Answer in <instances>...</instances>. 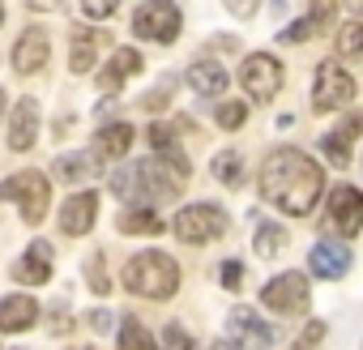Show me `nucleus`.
<instances>
[{"label": "nucleus", "mask_w": 363, "mask_h": 350, "mask_svg": "<svg viewBox=\"0 0 363 350\" xmlns=\"http://www.w3.org/2000/svg\"><path fill=\"white\" fill-rule=\"evenodd\" d=\"M320 193H325V171L303 149L286 145V149H274L261 162V197L274 210H282L291 218H303V214H312Z\"/></svg>", "instance_id": "nucleus-1"}, {"label": "nucleus", "mask_w": 363, "mask_h": 350, "mask_svg": "<svg viewBox=\"0 0 363 350\" xmlns=\"http://www.w3.org/2000/svg\"><path fill=\"white\" fill-rule=\"evenodd\" d=\"M179 188H184V184H179L158 158L128 162V166H120V171L111 175V193H116L124 205H133V210H154V205L171 201Z\"/></svg>", "instance_id": "nucleus-2"}, {"label": "nucleus", "mask_w": 363, "mask_h": 350, "mask_svg": "<svg viewBox=\"0 0 363 350\" xmlns=\"http://www.w3.org/2000/svg\"><path fill=\"white\" fill-rule=\"evenodd\" d=\"M120 282H124L133 295H141V299H171V295L179 290V265H175L167 252H137V256L124 265Z\"/></svg>", "instance_id": "nucleus-3"}, {"label": "nucleus", "mask_w": 363, "mask_h": 350, "mask_svg": "<svg viewBox=\"0 0 363 350\" xmlns=\"http://www.w3.org/2000/svg\"><path fill=\"white\" fill-rule=\"evenodd\" d=\"M0 201H18L22 210V222H43L48 205H52V184H48V175L43 171H22L13 175V180L0 184Z\"/></svg>", "instance_id": "nucleus-4"}, {"label": "nucleus", "mask_w": 363, "mask_h": 350, "mask_svg": "<svg viewBox=\"0 0 363 350\" xmlns=\"http://www.w3.org/2000/svg\"><path fill=\"white\" fill-rule=\"evenodd\" d=\"M171 231H175V239H184V244H210V239H218L227 231V214L218 205H210V201H197V205H184L175 214Z\"/></svg>", "instance_id": "nucleus-5"}, {"label": "nucleus", "mask_w": 363, "mask_h": 350, "mask_svg": "<svg viewBox=\"0 0 363 350\" xmlns=\"http://www.w3.org/2000/svg\"><path fill=\"white\" fill-rule=\"evenodd\" d=\"M179 26H184V18H179V5H171V0H145V5L133 13V35L137 39L175 43Z\"/></svg>", "instance_id": "nucleus-6"}, {"label": "nucleus", "mask_w": 363, "mask_h": 350, "mask_svg": "<svg viewBox=\"0 0 363 350\" xmlns=\"http://www.w3.org/2000/svg\"><path fill=\"white\" fill-rule=\"evenodd\" d=\"M350 98H354V77L337 60H320L312 86V111H342Z\"/></svg>", "instance_id": "nucleus-7"}, {"label": "nucleus", "mask_w": 363, "mask_h": 350, "mask_svg": "<svg viewBox=\"0 0 363 350\" xmlns=\"http://www.w3.org/2000/svg\"><path fill=\"white\" fill-rule=\"evenodd\" d=\"M282 64L274 60V56H265V52H257V56H248L244 60V69H240V86L248 90V98L252 103H269L278 90H282Z\"/></svg>", "instance_id": "nucleus-8"}, {"label": "nucleus", "mask_w": 363, "mask_h": 350, "mask_svg": "<svg viewBox=\"0 0 363 350\" xmlns=\"http://www.w3.org/2000/svg\"><path fill=\"white\" fill-rule=\"evenodd\" d=\"M261 303H265L269 312H278V316H295V312H303V307H308V278L295 273V269L269 278L265 290H261Z\"/></svg>", "instance_id": "nucleus-9"}, {"label": "nucleus", "mask_w": 363, "mask_h": 350, "mask_svg": "<svg viewBox=\"0 0 363 350\" xmlns=\"http://www.w3.org/2000/svg\"><path fill=\"white\" fill-rule=\"evenodd\" d=\"M227 333H231V346L235 350H269L274 337H278V329L269 320H261L252 307H235L227 316Z\"/></svg>", "instance_id": "nucleus-10"}, {"label": "nucleus", "mask_w": 363, "mask_h": 350, "mask_svg": "<svg viewBox=\"0 0 363 350\" xmlns=\"http://www.w3.org/2000/svg\"><path fill=\"white\" fill-rule=\"evenodd\" d=\"M329 231H337L342 239H350V235H359L363 231V193L359 188H350V184H337L333 193H329Z\"/></svg>", "instance_id": "nucleus-11"}, {"label": "nucleus", "mask_w": 363, "mask_h": 350, "mask_svg": "<svg viewBox=\"0 0 363 350\" xmlns=\"http://www.w3.org/2000/svg\"><path fill=\"white\" fill-rule=\"evenodd\" d=\"M359 132H363V115H359V111H346L342 124H333V128L320 137L325 162H333V166H350V158H354V137H359Z\"/></svg>", "instance_id": "nucleus-12"}, {"label": "nucleus", "mask_w": 363, "mask_h": 350, "mask_svg": "<svg viewBox=\"0 0 363 350\" xmlns=\"http://www.w3.org/2000/svg\"><path fill=\"white\" fill-rule=\"evenodd\" d=\"M48 56H52V39H48V30L43 26H30L18 43H13V69L22 73V77H35L43 64H48Z\"/></svg>", "instance_id": "nucleus-13"}, {"label": "nucleus", "mask_w": 363, "mask_h": 350, "mask_svg": "<svg viewBox=\"0 0 363 350\" xmlns=\"http://www.w3.org/2000/svg\"><path fill=\"white\" fill-rule=\"evenodd\" d=\"M150 145H154V158L175 175L179 184L193 175V162L184 158V149H179V141H175V132H171L167 124H150Z\"/></svg>", "instance_id": "nucleus-14"}, {"label": "nucleus", "mask_w": 363, "mask_h": 350, "mask_svg": "<svg viewBox=\"0 0 363 350\" xmlns=\"http://www.w3.org/2000/svg\"><path fill=\"white\" fill-rule=\"evenodd\" d=\"M94 218H99V193H73L65 205H60V231L65 235H86L90 227H94Z\"/></svg>", "instance_id": "nucleus-15"}, {"label": "nucleus", "mask_w": 363, "mask_h": 350, "mask_svg": "<svg viewBox=\"0 0 363 350\" xmlns=\"http://www.w3.org/2000/svg\"><path fill=\"white\" fill-rule=\"evenodd\" d=\"M99 171H103V158L94 149H73V154H60L52 162V175L60 184H86V180H94Z\"/></svg>", "instance_id": "nucleus-16"}, {"label": "nucleus", "mask_w": 363, "mask_h": 350, "mask_svg": "<svg viewBox=\"0 0 363 350\" xmlns=\"http://www.w3.org/2000/svg\"><path fill=\"white\" fill-rule=\"evenodd\" d=\"M35 137H39V103L35 98H22L13 107V115H9V149L26 154L35 145Z\"/></svg>", "instance_id": "nucleus-17"}, {"label": "nucleus", "mask_w": 363, "mask_h": 350, "mask_svg": "<svg viewBox=\"0 0 363 350\" xmlns=\"http://www.w3.org/2000/svg\"><path fill=\"white\" fill-rule=\"evenodd\" d=\"M13 278H18L22 286H43V282L52 278V244H48V239H35V244L26 248V256L13 265Z\"/></svg>", "instance_id": "nucleus-18"}, {"label": "nucleus", "mask_w": 363, "mask_h": 350, "mask_svg": "<svg viewBox=\"0 0 363 350\" xmlns=\"http://www.w3.org/2000/svg\"><path fill=\"white\" fill-rule=\"evenodd\" d=\"M308 269L316 273V278H342L346 269H350V252H346V244H333V239H320L312 252H308Z\"/></svg>", "instance_id": "nucleus-19"}, {"label": "nucleus", "mask_w": 363, "mask_h": 350, "mask_svg": "<svg viewBox=\"0 0 363 350\" xmlns=\"http://www.w3.org/2000/svg\"><path fill=\"white\" fill-rule=\"evenodd\" d=\"M39 320V303L30 295H5L0 299V333H22Z\"/></svg>", "instance_id": "nucleus-20"}, {"label": "nucleus", "mask_w": 363, "mask_h": 350, "mask_svg": "<svg viewBox=\"0 0 363 350\" xmlns=\"http://www.w3.org/2000/svg\"><path fill=\"white\" fill-rule=\"evenodd\" d=\"M107 39L99 35V30H73V52H69V69L82 77V73H90L94 69V60H99V47H103Z\"/></svg>", "instance_id": "nucleus-21"}, {"label": "nucleus", "mask_w": 363, "mask_h": 350, "mask_svg": "<svg viewBox=\"0 0 363 350\" xmlns=\"http://www.w3.org/2000/svg\"><path fill=\"white\" fill-rule=\"evenodd\" d=\"M128 145H133V124H107V128H99L94 141H90V149H94L103 162H107V158H124Z\"/></svg>", "instance_id": "nucleus-22"}, {"label": "nucleus", "mask_w": 363, "mask_h": 350, "mask_svg": "<svg viewBox=\"0 0 363 350\" xmlns=\"http://www.w3.org/2000/svg\"><path fill=\"white\" fill-rule=\"evenodd\" d=\"M227 69L218 64V60H197L193 69H189V86L197 90V94H206V98H214V94H223L227 90Z\"/></svg>", "instance_id": "nucleus-23"}, {"label": "nucleus", "mask_w": 363, "mask_h": 350, "mask_svg": "<svg viewBox=\"0 0 363 350\" xmlns=\"http://www.w3.org/2000/svg\"><path fill=\"white\" fill-rule=\"evenodd\" d=\"M137 69H141L137 47H120V52L111 56V64L99 73V86H103V90H120V86H124V77H133Z\"/></svg>", "instance_id": "nucleus-24"}, {"label": "nucleus", "mask_w": 363, "mask_h": 350, "mask_svg": "<svg viewBox=\"0 0 363 350\" xmlns=\"http://www.w3.org/2000/svg\"><path fill=\"white\" fill-rule=\"evenodd\" d=\"M116 227H120V235H162L167 231V222L154 210H124L116 218Z\"/></svg>", "instance_id": "nucleus-25"}, {"label": "nucleus", "mask_w": 363, "mask_h": 350, "mask_svg": "<svg viewBox=\"0 0 363 350\" xmlns=\"http://www.w3.org/2000/svg\"><path fill=\"white\" fill-rule=\"evenodd\" d=\"M210 171H214V180L227 184V188L244 184V158H240V149H218L214 162H210Z\"/></svg>", "instance_id": "nucleus-26"}, {"label": "nucleus", "mask_w": 363, "mask_h": 350, "mask_svg": "<svg viewBox=\"0 0 363 350\" xmlns=\"http://www.w3.org/2000/svg\"><path fill=\"white\" fill-rule=\"evenodd\" d=\"M286 244H291L286 227H278V222H261V227H257V252H261V256H282Z\"/></svg>", "instance_id": "nucleus-27"}, {"label": "nucleus", "mask_w": 363, "mask_h": 350, "mask_svg": "<svg viewBox=\"0 0 363 350\" xmlns=\"http://www.w3.org/2000/svg\"><path fill=\"white\" fill-rule=\"evenodd\" d=\"M120 350H158V346H154V337L141 329V320L124 316V320H120Z\"/></svg>", "instance_id": "nucleus-28"}, {"label": "nucleus", "mask_w": 363, "mask_h": 350, "mask_svg": "<svg viewBox=\"0 0 363 350\" xmlns=\"http://www.w3.org/2000/svg\"><path fill=\"white\" fill-rule=\"evenodd\" d=\"M86 282H90V290H94V295H107V290H111L107 269H103V252H94V256L86 261Z\"/></svg>", "instance_id": "nucleus-29"}, {"label": "nucleus", "mask_w": 363, "mask_h": 350, "mask_svg": "<svg viewBox=\"0 0 363 350\" xmlns=\"http://www.w3.org/2000/svg\"><path fill=\"white\" fill-rule=\"evenodd\" d=\"M337 47L350 52V56H363V22H346L337 30Z\"/></svg>", "instance_id": "nucleus-30"}, {"label": "nucleus", "mask_w": 363, "mask_h": 350, "mask_svg": "<svg viewBox=\"0 0 363 350\" xmlns=\"http://www.w3.org/2000/svg\"><path fill=\"white\" fill-rule=\"evenodd\" d=\"M214 120H218V128L231 132V128H240V124L248 120V107H244V103H223V107L214 111Z\"/></svg>", "instance_id": "nucleus-31"}, {"label": "nucleus", "mask_w": 363, "mask_h": 350, "mask_svg": "<svg viewBox=\"0 0 363 350\" xmlns=\"http://www.w3.org/2000/svg\"><path fill=\"white\" fill-rule=\"evenodd\" d=\"M162 350H197V341L184 333V324H175V320H171V324L162 329Z\"/></svg>", "instance_id": "nucleus-32"}, {"label": "nucleus", "mask_w": 363, "mask_h": 350, "mask_svg": "<svg viewBox=\"0 0 363 350\" xmlns=\"http://www.w3.org/2000/svg\"><path fill=\"white\" fill-rule=\"evenodd\" d=\"M312 35H316L312 18H299V22H291V26L278 35V43H303V39H312Z\"/></svg>", "instance_id": "nucleus-33"}, {"label": "nucleus", "mask_w": 363, "mask_h": 350, "mask_svg": "<svg viewBox=\"0 0 363 350\" xmlns=\"http://www.w3.org/2000/svg\"><path fill=\"white\" fill-rule=\"evenodd\" d=\"M116 9H120V0H82V13L94 18V22H107Z\"/></svg>", "instance_id": "nucleus-34"}, {"label": "nucleus", "mask_w": 363, "mask_h": 350, "mask_svg": "<svg viewBox=\"0 0 363 350\" xmlns=\"http://www.w3.org/2000/svg\"><path fill=\"white\" fill-rule=\"evenodd\" d=\"M218 278H223V290H240V282H244V265H240V261H223Z\"/></svg>", "instance_id": "nucleus-35"}, {"label": "nucleus", "mask_w": 363, "mask_h": 350, "mask_svg": "<svg viewBox=\"0 0 363 350\" xmlns=\"http://www.w3.org/2000/svg\"><path fill=\"white\" fill-rule=\"evenodd\" d=\"M171 90H175V77H167V86H162V90L145 94V98H141V107H145V111H162V107H167V98H171Z\"/></svg>", "instance_id": "nucleus-36"}, {"label": "nucleus", "mask_w": 363, "mask_h": 350, "mask_svg": "<svg viewBox=\"0 0 363 350\" xmlns=\"http://www.w3.org/2000/svg\"><path fill=\"white\" fill-rule=\"evenodd\" d=\"M329 18H333V0H316L312 5V26L320 30V26H329Z\"/></svg>", "instance_id": "nucleus-37"}, {"label": "nucleus", "mask_w": 363, "mask_h": 350, "mask_svg": "<svg viewBox=\"0 0 363 350\" xmlns=\"http://www.w3.org/2000/svg\"><path fill=\"white\" fill-rule=\"evenodd\" d=\"M223 5H227V13H235V18H252L261 0H223Z\"/></svg>", "instance_id": "nucleus-38"}, {"label": "nucleus", "mask_w": 363, "mask_h": 350, "mask_svg": "<svg viewBox=\"0 0 363 350\" xmlns=\"http://www.w3.org/2000/svg\"><path fill=\"white\" fill-rule=\"evenodd\" d=\"M86 320H90V329H94V333H111V320H116V316H111V312H103V307H99V312H90V316H86Z\"/></svg>", "instance_id": "nucleus-39"}, {"label": "nucleus", "mask_w": 363, "mask_h": 350, "mask_svg": "<svg viewBox=\"0 0 363 350\" xmlns=\"http://www.w3.org/2000/svg\"><path fill=\"white\" fill-rule=\"evenodd\" d=\"M320 337H325V324H320V320H312V324L303 329V337H299V341H303V346H316Z\"/></svg>", "instance_id": "nucleus-40"}, {"label": "nucleus", "mask_w": 363, "mask_h": 350, "mask_svg": "<svg viewBox=\"0 0 363 350\" xmlns=\"http://www.w3.org/2000/svg\"><path fill=\"white\" fill-rule=\"evenodd\" d=\"M60 0H30V9H56Z\"/></svg>", "instance_id": "nucleus-41"}, {"label": "nucleus", "mask_w": 363, "mask_h": 350, "mask_svg": "<svg viewBox=\"0 0 363 350\" xmlns=\"http://www.w3.org/2000/svg\"><path fill=\"white\" fill-rule=\"evenodd\" d=\"M210 350H235V346H231V341H214Z\"/></svg>", "instance_id": "nucleus-42"}, {"label": "nucleus", "mask_w": 363, "mask_h": 350, "mask_svg": "<svg viewBox=\"0 0 363 350\" xmlns=\"http://www.w3.org/2000/svg\"><path fill=\"white\" fill-rule=\"evenodd\" d=\"M0 115H5V90H0Z\"/></svg>", "instance_id": "nucleus-43"}, {"label": "nucleus", "mask_w": 363, "mask_h": 350, "mask_svg": "<svg viewBox=\"0 0 363 350\" xmlns=\"http://www.w3.org/2000/svg\"><path fill=\"white\" fill-rule=\"evenodd\" d=\"M291 350H312V346H303V341H299V346H291Z\"/></svg>", "instance_id": "nucleus-44"}, {"label": "nucleus", "mask_w": 363, "mask_h": 350, "mask_svg": "<svg viewBox=\"0 0 363 350\" xmlns=\"http://www.w3.org/2000/svg\"><path fill=\"white\" fill-rule=\"evenodd\" d=\"M350 5H354V9H363V0H350Z\"/></svg>", "instance_id": "nucleus-45"}, {"label": "nucleus", "mask_w": 363, "mask_h": 350, "mask_svg": "<svg viewBox=\"0 0 363 350\" xmlns=\"http://www.w3.org/2000/svg\"><path fill=\"white\" fill-rule=\"evenodd\" d=\"M0 22H5V5H0Z\"/></svg>", "instance_id": "nucleus-46"}]
</instances>
